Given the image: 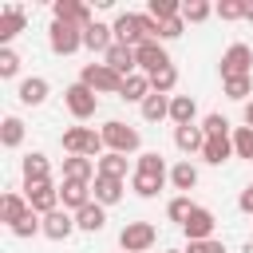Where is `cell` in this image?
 I'll use <instances>...</instances> for the list:
<instances>
[{
    "label": "cell",
    "instance_id": "obj_40",
    "mask_svg": "<svg viewBox=\"0 0 253 253\" xmlns=\"http://www.w3.org/2000/svg\"><path fill=\"white\" fill-rule=\"evenodd\" d=\"M245 8H249V0H221L213 8V16L225 20V24H233V20H245Z\"/></svg>",
    "mask_w": 253,
    "mask_h": 253
},
{
    "label": "cell",
    "instance_id": "obj_31",
    "mask_svg": "<svg viewBox=\"0 0 253 253\" xmlns=\"http://www.w3.org/2000/svg\"><path fill=\"white\" fill-rule=\"evenodd\" d=\"M170 178H158V174H142V170H134L130 174V190L138 194V198H158V190L166 186Z\"/></svg>",
    "mask_w": 253,
    "mask_h": 253
},
{
    "label": "cell",
    "instance_id": "obj_9",
    "mask_svg": "<svg viewBox=\"0 0 253 253\" xmlns=\"http://www.w3.org/2000/svg\"><path fill=\"white\" fill-rule=\"evenodd\" d=\"M24 198H28V206L40 213V217H47V213H55L63 202H59V186L55 182H40V186H24Z\"/></svg>",
    "mask_w": 253,
    "mask_h": 253
},
{
    "label": "cell",
    "instance_id": "obj_16",
    "mask_svg": "<svg viewBox=\"0 0 253 253\" xmlns=\"http://www.w3.org/2000/svg\"><path fill=\"white\" fill-rule=\"evenodd\" d=\"M83 47H87V51H95V55H107V51L115 47V28L95 20V24L83 32Z\"/></svg>",
    "mask_w": 253,
    "mask_h": 253
},
{
    "label": "cell",
    "instance_id": "obj_19",
    "mask_svg": "<svg viewBox=\"0 0 253 253\" xmlns=\"http://www.w3.org/2000/svg\"><path fill=\"white\" fill-rule=\"evenodd\" d=\"M16 99H20L24 107H40V103H47V79H43V75H28V79H20Z\"/></svg>",
    "mask_w": 253,
    "mask_h": 253
},
{
    "label": "cell",
    "instance_id": "obj_30",
    "mask_svg": "<svg viewBox=\"0 0 253 253\" xmlns=\"http://www.w3.org/2000/svg\"><path fill=\"white\" fill-rule=\"evenodd\" d=\"M99 174H107V178H119V182H126V174H134L130 166H126V154H115V150H107L99 162Z\"/></svg>",
    "mask_w": 253,
    "mask_h": 253
},
{
    "label": "cell",
    "instance_id": "obj_33",
    "mask_svg": "<svg viewBox=\"0 0 253 253\" xmlns=\"http://www.w3.org/2000/svg\"><path fill=\"white\" fill-rule=\"evenodd\" d=\"M8 233L12 237H20V241H28V237H36V233H43V217L36 213V210H28L16 225H8Z\"/></svg>",
    "mask_w": 253,
    "mask_h": 253
},
{
    "label": "cell",
    "instance_id": "obj_21",
    "mask_svg": "<svg viewBox=\"0 0 253 253\" xmlns=\"http://www.w3.org/2000/svg\"><path fill=\"white\" fill-rule=\"evenodd\" d=\"M103 63H107L111 71H119L123 79L138 71V63H134V47H126V43H115V47H111V51L103 55Z\"/></svg>",
    "mask_w": 253,
    "mask_h": 253
},
{
    "label": "cell",
    "instance_id": "obj_13",
    "mask_svg": "<svg viewBox=\"0 0 253 253\" xmlns=\"http://www.w3.org/2000/svg\"><path fill=\"white\" fill-rule=\"evenodd\" d=\"M75 229H79V225H75V213H71V210H63V206H59L55 213H47V217H43V237H47V241H67Z\"/></svg>",
    "mask_w": 253,
    "mask_h": 253
},
{
    "label": "cell",
    "instance_id": "obj_14",
    "mask_svg": "<svg viewBox=\"0 0 253 253\" xmlns=\"http://www.w3.org/2000/svg\"><path fill=\"white\" fill-rule=\"evenodd\" d=\"M59 202H63V210L79 213L83 206L95 202V198H91V182H71V178H63V186H59Z\"/></svg>",
    "mask_w": 253,
    "mask_h": 253
},
{
    "label": "cell",
    "instance_id": "obj_2",
    "mask_svg": "<svg viewBox=\"0 0 253 253\" xmlns=\"http://www.w3.org/2000/svg\"><path fill=\"white\" fill-rule=\"evenodd\" d=\"M79 83H83V87H91L95 95H119V91H123V75H119V71H111L107 63H83Z\"/></svg>",
    "mask_w": 253,
    "mask_h": 253
},
{
    "label": "cell",
    "instance_id": "obj_29",
    "mask_svg": "<svg viewBox=\"0 0 253 253\" xmlns=\"http://www.w3.org/2000/svg\"><path fill=\"white\" fill-rule=\"evenodd\" d=\"M170 99H174V95H158V91H150L146 103L138 107L142 119H146V123H162V119H170Z\"/></svg>",
    "mask_w": 253,
    "mask_h": 253
},
{
    "label": "cell",
    "instance_id": "obj_44",
    "mask_svg": "<svg viewBox=\"0 0 253 253\" xmlns=\"http://www.w3.org/2000/svg\"><path fill=\"white\" fill-rule=\"evenodd\" d=\"M182 32H186V20H182V16H178V20H166V24H158V43H162V40H178Z\"/></svg>",
    "mask_w": 253,
    "mask_h": 253
},
{
    "label": "cell",
    "instance_id": "obj_43",
    "mask_svg": "<svg viewBox=\"0 0 253 253\" xmlns=\"http://www.w3.org/2000/svg\"><path fill=\"white\" fill-rule=\"evenodd\" d=\"M202 130H206V138H213V134H233V130H229V119H225V115H217V111L202 119Z\"/></svg>",
    "mask_w": 253,
    "mask_h": 253
},
{
    "label": "cell",
    "instance_id": "obj_1",
    "mask_svg": "<svg viewBox=\"0 0 253 253\" xmlns=\"http://www.w3.org/2000/svg\"><path fill=\"white\" fill-rule=\"evenodd\" d=\"M59 142H63V150H67V154H83V158H95V162L107 154L103 134H99V130H91V126H67Z\"/></svg>",
    "mask_w": 253,
    "mask_h": 253
},
{
    "label": "cell",
    "instance_id": "obj_34",
    "mask_svg": "<svg viewBox=\"0 0 253 253\" xmlns=\"http://www.w3.org/2000/svg\"><path fill=\"white\" fill-rule=\"evenodd\" d=\"M221 91H225L229 99H237V103H249V95H253V75H237V79H221Z\"/></svg>",
    "mask_w": 253,
    "mask_h": 253
},
{
    "label": "cell",
    "instance_id": "obj_49",
    "mask_svg": "<svg viewBox=\"0 0 253 253\" xmlns=\"http://www.w3.org/2000/svg\"><path fill=\"white\" fill-rule=\"evenodd\" d=\"M166 253H186V249H166Z\"/></svg>",
    "mask_w": 253,
    "mask_h": 253
},
{
    "label": "cell",
    "instance_id": "obj_4",
    "mask_svg": "<svg viewBox=\"0 0 253 253\" xmlns=\"http://www.w3.org/2000/svg\"><path fill=\"white\" fill-rule=\"evenodd\" d=\"M47 47L55 55H75L83 47V28L79 24H63V20H51L47 28Z\"/></svg>",
    "mask_w": 253,
    "mask_h": 253
},
{
    "label": "cell",
    "instance_id": "obj_10",
    "mask_svg": "<svg viewBox=\"0 0 253 253\" xmlns=\"http://www.w3.org/2000/svg\"><path fill=\"white\" fill-rule=\"evenodd\" d=\"M134 63H138V71H142V75H154V71L170 67V55H166V47H162L158 40H146V43H138V47H134Z\"/></svg>",
    "mask_w": 253,
    "mask_h": 253
},
{
    "label": "cell",
    "instance_id": "obj_22",
    "mask_svg": "<svg viewBox=\"0 0 253 253\" xmlns=\"http://www.w3.org/2000/svg\"><path fill=\"white\" fill-rule=\"evenodd\" d=\"M174 146H178L182 154H202V146H206V130H202L198 123H190V126H174Z\"/></svg>",
    "mask_w": 253,
    "mask_h": 253
},
{
    "label": "cell",
    "instance_id": "obj_7",
    "mask_svg": "<svg viewBox=\"0 0 253 253\" xmlns=\"http://www.w3.org/2000/svg\"><path fill=\"white\" fill-rule=\"evenodd\" d=\"M111 28H115V43H126V47H138V43L150 40L146 28H142V12H119Z\"/></svg>",
    "mask_w": 253,
    "mask_h": 253
},
{
    "label": "cell",
    "instance_id": "obj_37",
    "mask_svg": "<svg viewBox=\"0 0 253 253\" xmlns=\"http://www.w3.org/2000/svg\"><path fill=\"white\" fill-rule=\"evenodd\" d=\"M213 16V4L210 0H186L182 4V20L186 24H202V20H210Z\"/></svg>",
    "mask_w": 253,
    "mask_h": 253
},
{
    "label": "cell",
    "instance_id": "obj_48",
    "mask_svg": "<svg viewBox=\"0 0 253 253\" xmlns=\"http://www.w3.org/2000/svg\"><path fill=\"white\" fill-rule=\"evenodd\" d=\"M245 20H249V24H253V4H249V8H245Z\"/></svg>",
    "mask_w": 253,
    "mask_h": 253
},
{
    "label": "cell",
    "instance_id": "obj_8",
    "mask_svg": "<svg viewBox=\"0 0 253 253\" xmlns=\"http://www.w3.org/2000/svg\"><path fill=\"white\" fill-rule=\"evenodd\" d=\"M217 67H221V79H237V75H253V47H249V43H229Z\"/></svg>",
    "mask_w": 253,
    "mask_h": 253
},
{
    "label": "cell",
    "instance_id": "obj_27",
    "mask_svg": "<svg viewBox=\"0 0 253 253\" xmlns=\"http://www.w3.org/2000/svg\"><path fill=\"white\" fill-rule=\"evenodd\" d=\"M170 186H174V190H182V194H190V190L198 186V166H194L190 158L174 162V166H170Z\"/></svg>",
    "mask_w": 253,
    "mask_h": 253
},
{
    "label": "cell",
    "instance_id": "obj_46",
    "mask_svg": "<svg viewBox=\"0 0 253 253\" xmlns=\"http://www.w3.org/2000/svg\"><path fill=\"white\" fill-rule=\"evenodd\" d=\"M237 210H241V213H253V182L241 190V198H237Z\"/></svg>",
    "mask_w": 253,
    "mask_h": 253
},
{
    "label": "cell",
    "instance_id": "obj_42",
    "mask_svg": "<svg viewBox=\"0 0 253 253\" xmlns=\"http://www.w3.org/2000/svg\"><path fill=\"white\" fill-rule=\"evenodd\" d=\"M20 75V55L12 47H0V79H16Z\"/></svg>",
    "mask_w": 253,
    "mask_h": 253
},
{
    "label": "cell",
    "instance_id": "obj_15",
    "mask_svg": "<svg viewBox=\"0 0 253 253\" xmlns=\"http://www.w3.org/2000/svg\"><path fill=\"white\" fill-rule=\"evenodd\" d=\"M24 24H28V12H24L20 4H8V8L0 12V47H8V43L24 32Z\"/></svg>",
    "mask_w": 253,
    "mask_h": 253
},
{
    "label": "cell",
    "instance_id": "obj_35",
    "mask_svg": "<svg viewBox=\"0 0 253 253\" xmlns=\"http://www.w3.org/2000/svg\"><path fill=\"white\" fill-rule=\"evenodd\" d=\"M134 170H142V174H158V178H170L166 158H162L158 150H142V154H138V162H134Z\"/></svg>",
    "mask_w": 253,
    "mask_h": 253
},
{
    "label": "cell",
    "instance_id": "obj_23",
    "mask_svg": "<svg viewBox=\"0 0 253 253\" xmlns=\"http://www.w3.org/2000/svg\"><path fill=\"white\" fill-rule=\"evenodd\" d=\"M95 174H99L95 158H83V154H67L63 158V178H71V182H95Z\"/></svg>",
    "mask_w": 253,
    "mask_h": 253
},
{
    "label": "cell",
    "instance_id": "obj_20",
    "mask_svg": "<svg viewBox=\"0 0 253 253\" xmlns=\"http://www.w3.org/2000/svg\"><path fill=\"white\" fill-rule=\"evenodd\" d=\"M202 158H206L210 166H221V162L237 158V154H233V134H213V138H206V146H202Z\"/></svg>",
    "mask_w": 253,
    "mask_h": 253
},
{
    "label": "cell",
    "instance_id": "obj_28",
    "mask_svg": "<svg viewBox=\"0 0 253 253\" xmlns=\"http://www.w3.org/2000/svg\"><path fill=\"white\" fill-rule=\"evenodd\" d=\"M75 225H79L83 233H99V229L107 225V206H99V202L83 206V210L75 213Z\"/></svg>",
    "mask_w": 253,
    "mask_h": 253
},
{
    "label": "cell",
    "instance_id": "obj_5",
    "mask_svg": "<svg viewBox=\"0 0 253 253\" xmlns=\"http://www.w3.org/2000/svg\"><path fill=\"white\" fill-rule=\"evenodd\" d=\"M154 241H158V229L150 221H126L119 229V249L123 253H146Z\"/></svg>",
    "mask_w": 253,
    "mask_h": 253
},
{
    "label": "cell",
    "instance_id": "obj_24",
    "mask_svg": "<svg viewBox=\"0 0 253 253\" xmlns=\"http://www.w3.org/2000/svg\"><path fill=\"white\" fill-rule=\"evenodd\" d=\"M146 95H150V75H142V71H134V75H126L123 79V91H119V99H126V103H146Z\"/></svg>",
    "mask_w": 253,
    "mask_h": 253
},
{
    "label": "cell",
    "instance_id": "obj_3",
    "mask_svg": "<svg viewBox=\"0 0 253 253\" xmlns=\"http://www.w3.org/2000/svg\"><path fill=\"white\" fill-rule=\"evenodd\" d=\"M103 142H107V150H115V154H134L138 146H142V134L134 130V126H126L123 119H111V123H103Z\"/></svg>",
    "mask_w": 253,
    "mask_h": 253
},
{
    "label": "cell",
    "instance_id": "obj_38",
    "mask_svg": "<svg viewBox=\"0 0 253 253\" xmlns=\"http://www.w3.org/2000/svg\"><path fill=\"white\" fill-rule=\"evenodd\" d=\"M174 87H178V67H174V63L150 75V91H158V95H170Z\"/></svg>",
    "mask_w": 253,
    "mask_h": 253
},
{
    "label": "cell",
    "instance_id": "obj_6",
    "mask_svg": "<svg viewBox=\"0 0 253 253\" xmlns=\"http://www.w3.org/2000/svg\"><path fill=\"white\" fill-rule=\"evenodd\" d=\"M63 103H67V111H71V119H79V123H87L95 111H99V95L91 91V87H83L79 79L63 91Z\"/></svg>",
    "mask_w": 253,
    "mask_h": 253
},
{
    "label": "cell",
    "instance_id": "obj_25",
    "mask_svg": "<svg viewBox=\"0 0 253 253\" xmlns=\"http://www.w3.org/2000/svg\"><path fill=\"white\" fill-rule=\"evenodd\" d=\"M28 210H32V206H28V198H24V194H16V190H8V194L0 198V221H4V225H16Z\"/></svg>",
    "mask_w": 253,
    "mask_h": 253
},
{
    "label": "cell",
    "instance_id": "obj_17",
    "mask_svg": "<svg viewBox=\"0 0 253 253\" xmlns=\"http://www.w3.org/2000/svg\"><path fill=\"white\" fill-rule=\"evenodd\" d=\"M20 170H24V186L51 182V162H47V154H40V150H32V154L20 162Z\"/></svg>",
    "mask_w": 253,
    "mask_h": 253
},
{
    "label": "cell",
    "instance_id": "obj_26",
    "mask_svg": "<svg viewBox=\"0 0 253 253\" xmlns=\"http://www.w3.org/2000/svg\"><path fill=\"white\" fill-rule=\"evenodd\" d=\"M194 119H198L194 95H174V99H170V123H174V126H190Z\"/></svg>",
    "mask_w": 253,
    "mask_h": 253
},
{
    "label": "cell",
    "instance_id": "obj_18",
    "mask_svg": "<svg viewBox=\"0 0 253 253\" xmlns=\"http://www.w3.org/2000/svg\"><path fill=\"white\" fill-rule=\"evenodd\" d=\"M123 190H126V182L107 178V174H95V182H91V198H95L99 206H115V202H123Z\"/></svg>",
    "mask_w": 253,
    "mask_h": 253
},
{
    "label": "cell",
    "instance_id": "obj_11",
    "mask_svg": "<svg viewBox=\"0 0 253 253\" xmlns=\"http://www.w3.org/2000/svg\"><path fill=\"white\" fill-rule=\"evenodd\" d=\"M213 229H217V217H213V210H206V206H194V213H190L186 225H182L186 241H210Z\"/></svg>",
    "mask_w": 253,
    "mask_h": 253
},
{
    "label": "cell",
    "instance_id": "obj_47",
    "mask_svg": "<svg viewBox=\"0 0 253 253\" xmlns=\"http://www.w3.org/2000/svg\"><path fill=\"white\" fill-rule=\"evenodd\" d=\"M241 119H245V126H253V99L245 103V111H241Z\"/></svg>",
    "mask_w": 253,
    "mask_h": 253
},
{
    "label": "cell",
    "instance_id": "obj_32",
    "mask_svg": "<svg viewBox=\"0 0 253 253\" xmlns=\"http://www.w3.org/2000/svg\"><path fill=\"white\" fill-rule=\"evenodd\" d=\"M0 142H4L8 150H16V146L24 142V119H20V115H4V123H0Z\"/></svg>",
    "mask_w": 253,
    "mask_h": 253
},
{
    "label": "cell",
    "instance_id": "obj_36",
    "mask_svg": "<svg viewBox=\"0 0 253 253\" xmlns=\"http://www.w3.org/2000/svg\"><path fill=\"white\" fill-rule=\"evenodd\" d=\"M146 12H150L158 24H166V20H178V16H182V4H178V0H150Z\"/></svg>",
    "mask_w": 253,
    "mask_h": 253
},
{
    "label": "cell",
    "instance_id": "obj_45",
    "mask_svg": "<svg viewBox=\"0 0 253 253\" xmlns=\"http://www.w3.org/2000/svg\"><path fill=\"white\" fill-rule=\"evenodd\" d=\"M186 253H225V241L221 237H210V241H190Z\"/></svg>",
    "mask_w": 253,
    "mask_h": 253
},
{
    "label": "cell",
    "instance_id": "obj_12",
    "mask_svg": "<svg viewBox=\"0 0 253 253\" xmlns=\"http://www.w3.org/2000/svg\"><path fill=\"white\" fill-rule=\"evenodd\" d=\"M51 20H63V24H79L83 32L95 24L91 8H87V4H79V0H51Z\"/></svg>",
    "mask_w": 253,
    "mask_h": 253
},
{
    "label": "cell",
    "instance_id": "obj_39",
    "mask_svg": "<svg viewBox=\"0 0 253 253\" xmlns=\"http://www.w3.org/2000/svg\"><path fill=\"white\" fill-rule=\"evenodd\" d=\"M194 213V202H190V194H178V198H170L166 202V217L170 221H178V225H186V217Z\"/></svg>",
    "mask_w": 253,
    "mask_h": 253
},
{
    "label": "cell",
    "instance_id": "obj_41",
    "mask_svg": "<svg viewBox=\"0 0 253 253\" xmlns=\"http://www.w3.org/2000/svg\"><path fill=\"white\" fill-rule=\"evenodd\" d=\"M233 154L253 162V126H233Z\"/></svg>",
    "mask_w": 253,
    "mask_h": 253
}]
</instances>
